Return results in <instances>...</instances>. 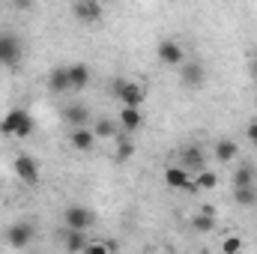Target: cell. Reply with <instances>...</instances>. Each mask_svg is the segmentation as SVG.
<instances>
[{"mask_svg":"<svg viewBox=\"0 0 257 254\" xmlns=\"http://www.w3.org/2000/svg\"><path fill=\"white\" fill-rule=\"evenodd\" d=\"M114 96L123 102V108H141L144 99H147V90H144L138 81L120 78V81H114Z\"/></svg>","mask_w":257,"mask_h":254,"instance_id":"obj_3","label":"cell"},{"mask_svg":"<svg viewBox=\"0 0 257 254\" xmlns=\"http://www.w3.org/2000/svg\"><path fill=\"white\" fill-rule=\"evenodd\" d=\"M233 200H236L239 206H254V203H257V189H254V186L233 189Z\"/></svg>","mask_w":257,"mask_h":254,"instance_id":"obj_23","label":"cell"},{"mask_svg":"<svg viewBox=\"0 0 257 254\" xmlns=\"http://www.w3.org/2000/svg\"><path fill=\"white\" fill-rule=\"evenodd\" d=\"M144 254H156V251H144Z\"/></svg>","mask_w":257,"mask_h":254,"instance_id":"obj_28","label":"cell"},{"mask_svg":"<svg viewBox=\"0 0 257 254\" xmlns=\"http://www.w3.org/2000/svg\"><path fill=\"white\" fill-rule=\"evenodd\" d=\"M63 120L72 129H87V123H90V111H87V105L75 102V105H69V108L63 111Z\"/></svg>","mask_w":257,"mask_h":254,"instance_id":"obj_11","label":"cell"},{"mask_svg":"<svg viewBox=\"0 0 257 254\" xmlns=\"http://www.w3.org/2000/svg\"><path fill=\"white\" fill-rule=\"evenodd\" d=\"M69 144L75 147V150H81V153H90L93 147H96V135H93V129H72V135H69Z\"/></svg>","mask_w":257,"mask_h":254,"instance_id":"obj_15","label":"cell"},{"mask_svg":"<svg viewBox=\"0 0 257 254\" xmlns=\"http://www.w3.org/2000/svg\"><path fill=\"white\" fill-rule=\"evenodd\" d=\"M81 254H111V251H108V245H105V242H93V239H90V245H87Z\"/></svg>","mask_w":257,"mask_h":254,"instance_id":"obj_26","label":"cell"},{"mask_svg":"<svg viewBox=\"0 0 257 254\" xmlns=\"http://www.w3.org/2000/svg\"><path fill=\"white\" fill-rule=\"evenodd\" d=\"M180 81L186 84V87H200L203 81H206V66L200 63V60H189V63L180 66Z\"/></svg>","mask_w":257,"mask_h":254,"instance_id":"obj_10","label":"cell"},{"mask_svg":"<svg viewBox=\"0 0 257 254\" xmlns=\"http://www.w3.org/2000/svg\"><path fill=\"white\" fill-rule=\"evenodd\" d=\"M33 117L24 111V108H12V111H6V117L0 120V132L3 135H9V138H30L33 135Z\"/></svg>","mask_w":257,"mask_h":254,"instance_id":"obj_1","label":"cell"},{"mask_svg":"<svg viewBox=\"0 0 257 254\" xmlns=\"http://www.w3.org/2000/svg\"><path fill=\"white\" fill-rule=\"evenodd\" d=\"M66 69H69V84H72V90H84V87L90 84V66L72 63V66H66Z\"/></svg>","mask_w":257,"mask_h":254,"instance_id":"obj_19","label":"cell"},{"mask_svg":"<svg viewBox=\"0 0 257 254\" xmlns=\"http://www.w3.org/2000/svg\"><path fill=\"white\" fill-rule=\"evenodd\" d=\"M132 156H135V144H132V138L126 132H120L117 135V162H126Z\"/></svg>","mask_w":257,"mask_h":254,"instance_id":"obj_22","label":"cell"},{"mask_svg":"<svg viewBox=\"0 0 257 254\" xmlns=\"http://www.w3.org/2000/svg\"><path fill=\"white\" fill-rule=\"evenodd\" d=\"M218 186V174L212 171V168H206V171H200V174H194V180L189 183V189L186 191H212Z\"/></svg>","mask_w":257,"mask_h":254,"instance_id":"obj_16","label":"cell"},{"mask_svg":"<svg viewBox=\"0 0 257 254\" xmlns=\"http://www.w3.org/2000/svg\"><path fill=\"white\" fill-rule=\"evenodd\" d=\"M3 239H6L9 248H27V245L36 239V224H30V221H15V224L6 227Z\"/></svg>","mask_w":257,"mask_h":254,"instance_id":"obj_4","label":"cell"},{"mask_svg":"<svg viewBox=\"0 0 257 254\" xmlns=\"http://www.w3.org/2000/svg\"><path fill=\"white\" fill-rule=\"evenodd\" d=\"M87 245H90V236L87 233H81V230H66L63 233V248L69 254H81Z\"/></svg>","mask_w":257,"mask_h":254,"instance_id":"obj_18","label":"cell"},{"mask_svg":"<svg viewBox=\"0 0 257 254\" xmlns=\"http://www.w3.org/2000/svg\"><path fill=\"white\" fill-rule=\"evenodd\" d=\"M63 221H66V230H81V233H87V230L93 227L96 215H93V209H87V206H81V203H72V206H66Z\"/></svg>","mask_w":257,"mask_h":254,"instance_id":"obj_5","label":"cell"},{"mask_svg":"<svg viewBox=\"0 0 257 254\" xmlns=\"http://www.w3.org/2000/svg\"><path fill=\"white\" fill-rule=\"evenodd\" d=\"M120 132H126V135H132V132H138V129L144 126V114H141V108H120Z\"/></svg>","mask_w":257,"mask_h":254,"instance_id":"obj_13","label":"cell"},{"mask_svg":"<svg viewBox=\"0 0 257 254\" xmlns=\"http://www.w3.org/2000/svg\"><path fill=\"white\" fill-rule=\"evenodd\" d=\"M48 90L57 93V96H63V93L72 90V84H69V69H66V66H57V69L48 72Z\"/></svg>","mask_w":257,"mask_h":254,"instance_id":"obj_12","label":"cell"},{"mask_svg":"<svg viewBox=\"0 0 257 254\" xmlns=\"http://www.w3.org/2000/svg\"><path fill=\"white\" fill-rule=\"evenodd\" d=\"M189 183H192V177L186 168H180V165L165 168V186L168 189H189Z\"/></svg>","mask_w":257,"mask_h":254,"instance_id":"obj_14","label":"cell"},{"mask_svg":"<svg viewBox=\"0 0 257 254\" xmlns=\"http://www.w3.org/2000/svg\"><path fill=\"white\" fill-rule=\"evenodd\" d=\"M215 159H218L221 165H230V162L236 159V144H233L230 138L218 141V144H215Z\"/></svg>","mask_w":257,"mask_h":254,"instance_id":"obj_20","label":"cell"},{"mask_svg":"<svg viewBox=\"0 0 257 254\" xmlns=\"http://www.w3.org/2000/svg\"><path fill=\"white\" fill-rule=\"evenodd\" d=\"M12 171H15V177H18L24 186H39V162H36L33 156H27V153L15 156Z\"/></svg>","mask_w":257,"mask_h":254,"instance_id":"obj_6","label":"cell"},{"mask_svg":"<svg viewBox=\"0 0 257 254\" xmlns=\"http://www.w3.org/2000/svg\"><path fill=\"white\" fill-rule=\"evenodd\" d=\"M242 186H254V168L251 165H239L233 174V189H242Z\"/></svg>","mask_w":257,"mask_h":254,"instance_id":"obj_21","label":"cell"},{"mask_svg":"<svg viewBox=\"0 0 257 254\" xmlns=\"http://www.w3.org/2000/svg\"><path fill=\"white\" fill-rule=\"evenodd\" d=\"M72 15H75L81 24H99L102 15H105V9H102V3H96V0H78V3H72Z\"/></svg>","mask_w":257,"mask_h":254,"instance_id":"obj_8","label":"cell"},{"mask_svg":"<svg viewBox=\"0 0 257 254\" xmlns=\"http://www.w3.org/2000/svg\"><path fill=\"white\" fill-rule=\"evenodd\" d=\"M192 227L197 233H212V230H215V209H212V206H203V209L192 218Z\"/></svg>","mask_w":257,"mask_h":254,"instance_id":"obj_17","label":"cell"},{"mask_svg":"<svg viewBox=\"0 0 257 254\" xmlns=\"http://www.w3.org/2000/svg\"><path fill=\"white\" fill-rule=\"evenodd\" d=\"M156 54H159V60L165 66H174V69H180V66L186 63V51H183V45L177 39H162L159 48H156Z\"/></svg>","mask_w":257,"mask_h":254,"instance_id":"obj_7","label":"cell"},{"mask_svg":"<svg viewBox=\"0 0 257 254\" xmlns=\"http://www.w3.org/2000/svg\"><path fill=\"white\" fill-rule=\"evenodd\" d=\"M93 135H96V138H117V135H120V123H111V120H96Z\"/></svg>","mask_w":257,"mask_h":254,"instance_id":"obj_24","label":"cell"},{"mask_svg":"<svg viewBox=\"0 0 257 254\" xmlns=\"http://www.w3.org/2000/svg\"><path fill=\"white\" fill-rule=\"evenodd\" d=\"M180 168H186L189 174H200V171H206V153H203V147L200 144H189L186 150H183V159H180Z\"/></svg>","mask_w":257,"mask_h":254,"instance_id":"obj_9","label":"cell"},{"mask_svg":"<svg viewBox=\"0 0 257 254\" xmlns=\"http://www.w3.org/2000/svg\"><path fill=\"white\" fill-rule=\"evenodd\" d=\"M21 54H24V45H21L18 33L3 30V33H0V66L15 69V66L21 63Z\"/></svg>","mask_w":257,"mask_h":254,"instance_id":"obj_2","label":"cell"},{"mask_svg":"<svg viewBox=\"0 0 257 254\" xmlns=\"http://www.w3.org/2000/svg\"><path fill=\"white\" fill-rule=\"evenodd\" d=\"M242 245H245V242H242V236H236V233H230V236L221 239V251L224 254H239Z\"/></svg>","mask_w":257,"mask_h":254,"instance_id":"obj_25","label":"cell"},{"mask_svg":"<svg viewBox=\"0 0 257 254\" xmlns=\"http://www.w3.org/2000/svg\"><path fill=\"white\" fill-rule=\"evenodd\" d=\"M245 138H248L251 147H257V120H251V123L245 126Z\"/></svg>","mask_w":257,"mask_h":254,"instance_id":"obj_27","label":"cell"}]
</instances>
